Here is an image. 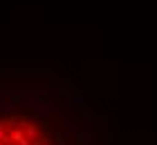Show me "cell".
<instances>
[{
	"label": "cell",
	"mask_w": 157,
	"mask_h": 145,
	"mask_svg": "<svg viewBox=\"0 0 157 145\" xmlns=\"http://www.w3.org/2000/svg\"><path fill=\"white\" fill-rule=\"evenodd\" d=\"M0 145H5V143H2V141H0Z\"/></svg>",
	"instance_id": "obj_6"
},
{
	"label": "cell",
	"mask_w": 157,
	"mask_h": 145,
	"mask_svg": "<svg viewBox=\"0 0 157 145\" xmlns=\"http://www.w3.org/2000/svg\"><path fill=\"white\" fill-rule=\"evenodd\" d=\"M13 112V100L11 98H0V114H11Z\"/></svg>",
	"instance_id": "obj_3"
},
{
	"label": "cell",
	"mask_w": 157,
	"mask_h": 145,
	"mask_svg": "<svg viewBox=\"0 0 157 145\" xmlns=\"http://www.w3.org/2000/svg\"><path fill=\"white\" fill-rule=\"evenodd\" d=\"M56 141H59V145H65V136L59 134V136H56Z\"/></svg>",
	"instance_id": "obj_5"
},
{
	"label": "cell",
	"mask_w": 157,
	"mask_h": 145,
	"mask_svg": "<svg viewBox=\"0 0 157 145\" xmlns=\"http://www.w3.org/2000/svg\"><path fill=\"white\" fill-rule=\"evenodd\" d=\"M90 121H92V116H90L88 112H85V114H83V129H90V125H92Z\"/></svg>",
	"instance_id": "obj_4"
},
{
	"label": "cell",
	"mask_w": 157,
	"mask_h": 145,
	"mask_svg": "<svg viewBox=\"0 0 157 145\" xmlns=\"http://www.w3.org/2000/svg\"><path fill=\"white\" fill-rule=\"evenodd\" d=\"M23 132H25V136L29 139L32 143H38L40 139H43V134H40V127L36 125V123H29L27 121L25 125H23Z\"/></svg>",
	"instance_id": "obj_2"
},
{
	"label": "cell",
	"mask_w": 157,
	"mask_h": 145,
	"mask_svg": "<svg viewBox=\"0 0 157 145\" xmlns=\"http://www.w3.org/2000/svg\"><path fill=\"white\" fill-rule=\"evenodd\" d=\"M18 103L25 105V107H32V110H36L40 103H45V98H40L38 94H20V96H18Z\"/></svg>",
	"instance_id": "obj_1"
},
{
	"label": "cell",
	"mask_w": 157,
	"mask_h": 145,
	"mask_svg": "<svg viewBox=\"0 0 157 145\" xmlns=\"http://www.w3.org/2000/svg\"><path fill=\"white\" fill-rule=\"evenodd\" d=\"M34 145H40V143H34Z\"/></svg>",
	"instance_id": "obj_7"
}]
</instances>
